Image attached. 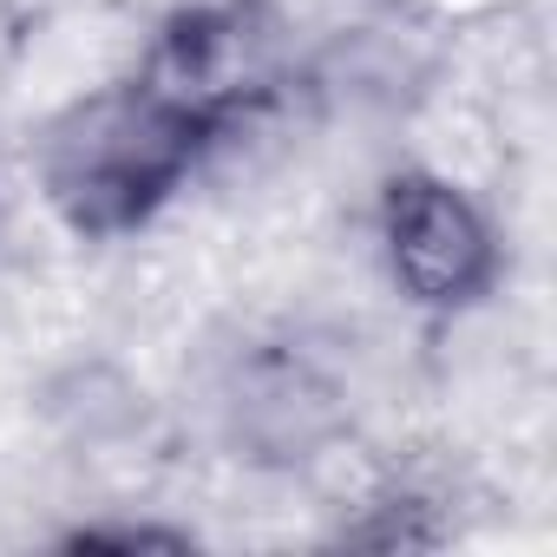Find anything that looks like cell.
Returning <instances> with one entry per match:
<instances>
[{
    "mask_svg": "<svg viewBox=\"0 0 557 557\" xmlns=\"http://www.w3.org/2000/svg\"><path fill=\"white\" fill-rule=\"evenodd\" d=\"M223 138L151 86L138 66L125 79L86 86L34 138V184L53 223L79 243H125L151 230Z\"/></svg>",
    "mask_w": 557,
    "mask_h": 557,
    "instance_id": "obj_1",
    "label": "cell"
},
{
    "mask_svg": "<svg viewBox=\"0 0 557 557\" xmlns=\"http://www.w3.org/2000/svg\"><path fill=\"white\" fill-rule=\"evenodd\" d=\"M138 73L236 138L296 86V34L275 0H184L158 21Z\"/></svg>",
    "mask_w": 557,
    "mask_h": 557,
    "instance_id": "obj_2",
    "label": "cell"
},
{
    "mask_svg": "<svg viewBox=\"0 0 557 557\" xmlns=\"http://www.w3.org/2000/svg\"><path fill=\"white\" fill-rule=\"evenodd\" d=\"M374 249L407 309L472 315L505 283V236L492 210L446 171H394L374 197Z\"/></svg>",
    "mask_w": 557,
    "mask_h": 557,
    "instance_id": "obj_3",
    "label": "cell"
},
{
    "mask_svg": "<svg viewBox=\"0 0 557 557\" xmlns=\"http://www.w3.org/2000/svg\"><path fill=\"white\" fill-rule=\"evenodd\" d=\"M210 426L243 466L289 472L322 459L348 433V400L335 374L296 342H236L210 368Z\"/></svg>",
    "mask_w": 557,
    "mask_h": 557,
    "instance_id": "obj_4",
    "label": "cell"
},
{
    "mask_svg": "<svg viewBox=\"0 0 557 557\" xmlns=\"http://www.w3.org/2000/svg\"><path fill=\"white\" fill-rule=\"evenodd\" d=\"M60 544H66V550H197V531H184V524L99 518V524H73Z\"/></svg>",
    "mask_w": 557,
    "mask_h": 557,
    "instance_id": "obj_5",
    "label": "cell"
},
{
    "mask_svg": "<svg viewBox=\"0 0 557 557\" xmlns=\"http://www.w3.org/2000/svg\"><path fill=\"white\" fill-rule=\"evenodd\" d=\"M0 223H8V190H0Z\"/></svg>",
    "mask_w": 557,
    "mask_h": 557,
    "instance_id": "obj_6",
    "label": "cell"
}]
</instances>
